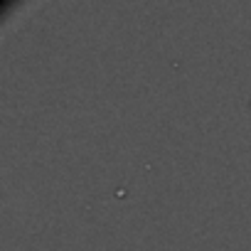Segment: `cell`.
I'll return each mask as SVG.
<instances>
[]
</instances>
